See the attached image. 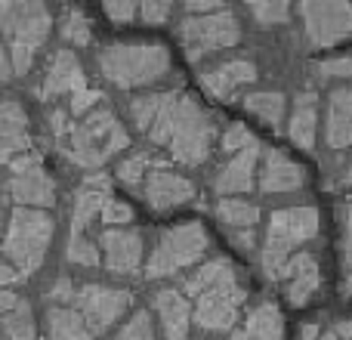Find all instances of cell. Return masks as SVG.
<instances>
[{
    "instance_id": "1",
    "label": "cell",
    "mask_w": 352,
    "mask_h": 340,
    "mask_svg": "<svg viewBox=\"0 0 352 340\" xmlns=\"http://www.w3.org/2000/svg\"><path fill=\"white\" fill-rule=\"evenodd\" d=\"M148 140L158 146H170L173 158L186 167H198L207 161L213 146V118L198 105V99L188 93L170 90L164 93V105H161L158 118H155Z\"/></svg>"
},
{
    "instance_id": "2",
    "label": "cell",
    "mask_w": 352,
    "mask_h": 340,
    "mask_svg": "<svg viewBox=\"0 0 352 340\" xmlns=\"http://www.w3.org/2000/svg\"><path fill=\"white\" fill-rule=\"evenodd\" d=\"M59 152L78 167H102L109 158L130 146V136L124 124L111 109H93L80 121H68L65 111L50 115Z\"/></svg>"
},
{
    "instance_id": "3",
    "label": "cell",
    "mask_w": 352,
    "mask_h": 340,
    "mask_svg": "<svg viewBox=\"0 0 352 340\" xmlns=\"http://www.w3.org/2000/svg\"><path fill=\"white\" fill-rule=\"evenodd\" d=\"M186 294L195 297L192 319L198 322V328L223 334L232 331L238 322V312L244 304V288L238 285L235 269L229 266V260H210L186 281Z\"/></svg>"
},
{
    "instance_id": "4",
    "label": "cell",
    "mask_w": 352,
    "mask_h": 340,
    "mask_svg": "<svg viewBox=\"0 0 352 340\" xmlns=\"http://www.w3.org/2000/svg\"><path fill=\"white\" fill-rule=\"evenodd\" d=\"M53 31V16L43 3H0V37L10 53L12 74H25Z\"/></svg>"
},
{
    "instance_id": "5",
    "label": "cell",
    "mask_w": 352,
    "mask_h": 340,
    "mask_svg": "<svg viewBox=\"0 0 352 340\" xmlns=\"http://www.w3.org/2000/svg\"><path fill=\"white\" fill-rule=\"evenodd\" d=\"M56 223L47 211L34 207H16L3 235V257L22 279L34 275L47 260V251L53 244Z\"/></svg>"
},
{
    "instance_id": "6",
    "label": "cell",
    "mask_w": 352,
    "mask_h": 340,
    "mask_svg": "<svg viewBox=\"0 0 352 340\" xmlns=\"http://www.w3.org/2000/svg\"><path fill=\"white\" fill-rule=\"evenodd\" d=\"M170 68V53L161 43H109L99 50V72L115 87H146Z\"/></svg>"
},
{
    "instance_id": "7",
    "label": "cell",
    "mask_w": 352,
    "mask_h": 340,
    "mask_svg": "<svg viewBox=\"0 0 352 340\" xmlns=\"http://www.w3.org/2000/svg\"><path fill=\"white\" fill-rule=\"evenodd\" d=\"M318 232V211L316 207H285L275 211L269 220L266 244H263V273L266 279L281 281V273L297 254L300 244L312 242Z\"/></svg>"
},
{
    "instance_id": "8",
    "label": "cell",
    "mask_w": 352,
    "mask_h": 340,
    "mask_svg": "<svg viewBox=\"0 0 352 340\" xmlns=\"http://www.w3.org/2000/svg\"><path fill=\"white\" fill-rule=\"evenodd\" d=\"M207 229L201 223H182L173 226V229L161 232L158 244L152 248L146 263V275L148 279H167V275H176L179 269L192 266L204 257L207 251Z\"/></svg>"
},
{
    "instance_id": "9",
    "label": "cell",
    "mask_w": 352,
    "mask_h": 340,
    "mask_svg": "<svg viewBox=\"0 0 352 340\" xmlns=\"http://www.w3.org/2000/svg\"><path fill=\"white\" fill-rule=\"evenodd\" d=\"M133 304V294L124 288H105V285H72L68 304L80 319L87 322L90 334H105Z\"/></svg>"
},
{
    "instance_id": "10",
    "label": "cell",
    "mask_w": 352,
    "mask_h": 340,
    "mask_svg": "<svg viewBox=\"0 0 352 340\" xmlns=\"http://www.w3.org/2000/svg\"><path fill=\"white\" fill-rule=\"evenodd\" d=\"M179 37L182 47H186V56L192 62H198L207 53L235 47L241 41V22H238L235 12L223 6L219 12H210V16H188L179 25Z\"/></svg>"
},
{
    "instance_id": "11",
    "label": "cell",
    "mask_w": 352,
    "mask_h": 340,
    "mask_svg": "<svg viewBox=\"0 0 352 340\" xmlns=\"http://www.w3.org/2000/svg\"><path fill=\"white\" fill-rule=\"evenodd\" d=\"M10 195L19 207H34L47 211L56 204V180L47 173L41 155H19L10 161Z\"/></svg>"
},
{
    "instance_id": "12",
    "label": "cell",
    "mask_w": 352,
    "mask_h": 340,
    "mask_svg": "<svg viewBox=\"0 0 352 340\" xmlns=\"http://www.w3.org/2000/svg\"><path fill=\"white\" fill-rule=\"evenodd\" d=\"M303 28L312 47H334L352 37V3H318L306 0L300 3Z\"/></svg>"
},
{
    "instance_id": "13",
    "label": "cell",
    "mask_w": 352,
    "mask_h": 340,
    "mask_svg": "<svg viewBox=\"0 0 352 340\" xmlns=\"http://www.w3.org/2000/svg\"><path fill=\"white\" fill-rule=\"evenodd\" d=\"M142 195H146L148 207H152L155 213H167L179 204H188V201L195 198V186H192V180L173 173V170H167L164 164H158L146 173Z\"/></svg>"
},
{
    "instance_id": "14",
    "label": "cell",
    "mask_w": 352,
    "mask_h": 340,
    "mask_svg": "<svg viewBox=\"0 0 352 340\" xmlns=\"http://www.w3.org/2000/svg\"><path fill=\"white\" fill-rule=\"evenodd\" d=\"M99 248L105 269L115 275H133L142 263V235L133 229H105Z\"/></svg>"
},
{
    "instance_id": "15",
    "label": "cell",
    "mask_w": 352,
    "mask_h": 340,
    "mask_svg": "<svg viewBox=\"0 0 352 340\" xmlns=\"http://www.w3.org/2000/svg\"><path fill=\"white\" fill-rule=\"evenodd\" d=\"M87 90V78H84V68H80V59L72 53V50H56L50 56V65L47 74H43L41 87H37V96L41 99H53L62 96V93H80Z\"/></svg>"
},
{
    "instance_id": "16",
    "label": "cell",
    "mask_w": 352,
    "mask_h": 340,
    "mask_svg": "<svg viewBox=\"0 0 352 340\" xmlns=\"http://www.w3.org/2000/svg\"><path fill=\"white\" fill-rule=\"evenodd\" d=\"M111 201V182L105 173L87 176L80 182V189L74 192V204H72V238L84 235L90 229V223L96 217H102L105 204Z\"/></svg>"
},
{
    "instance_id": "17",
    "label": "cell",
    "mask_w": 352,
    "mask_h": 340,
    "mask_svg": "<svg viewBox=\"0 0 352 340\" xmlns=\"http://www.w3.org/2000/svg\"><path fill=\"white\" fill-rule=\"evenodd\" d=\"M31 149L28 115L19 103L0 99V164H10L12 158L25 155Z\"/></svg>"
},
{
    "instance_id": "18",
    "label": "cell",
    "mask_w": 352,
    "mask_h": 340,
    "mask_svg": "<svg viewBox=\"0 0 352 340\" xmlns=\"http://www.w3.org/2000/svg\"><path fill=\"white\" fill-rule=\"evenodd\" d=\"M281 281H287V300L294 306H303L312 300V294L322 285V273H318V260L312 254H294L291 263L281 273Z\"/></svg>"
},
{
    "instance_id": "19",
    "label": "cell",
    "mask_w": 352,
    "mask_h": 340,
    "mask_svg": "<svg viewBox=\"0 0 352 340\" xmlns=\"http://www.w3.org/2000/svg\"><path fill=\"white\" fill-rule=\"evenodd\" d=\"M155 310L161 319V331L167 340H188V328H192V304L186 294L173 291H158L155 294Z\"/></svg>"
},
{
    "instance_id": "20",
    "label": "cell",
    "mask_w": 352,
    "mask_h": 340,
    "mask_svg": "<svg viewBox=\"0 0 352 340\" xmlns=\"http://www.w3.org/2000/svg\"><path fill=\"white\" fill-rule=\"evenodd\" d=\"M0 325H3L6 340H34L37 325L31 304L19 297L12 288H0Z\"/></svg>"
},
{
    "instance_id": "21",
    "label": "cell",
    "mask_w": 352,
    "mask_h": 340,
    "mask_svg": "<svg viewBox=\"0 0 352 340\" xmlns=\"http://www.w3.org/2000/svg\"><path fill=\"white\" fill-rule=\"evenodd\" d=\"M256 81V68L254 62L248 59H232V62H223L217 65L213 72H204L201 74V87L207 93H213L217 99H232V93L244 84H254Z\"/></svg>"
},
{
    "instance_id": "22",
    "label": "cell",
    "mask_w": 352,
    "mask_h": 340,
    "mask_svg": "<svg viewBox=\"0 0 352 340\" xmlns=\"http://www.w3.org/2000/svg\"><path fill=\"white\" fill-rule=\"evenodd\" d=\"M306 182V170L291 161L285 152H266V161H263L260 170V189L263 192H297Z\"/></svg>"
},
{
    "instance_id": "23",
    "label": "cell",
    "mask_w": 352,
    "mask_h": 340,
    "mask_svg": "<svg viewBox=\"0 0 352 340\" xmlns=\"http://www.w3.org/2000/svg\"><path fill=\"white\" fill-rule=\"evenodd\" d=\"M256 155H260V146H248L241 152L232 155L229 164H223V170L217 173L213 180V189L219 195H235V192H250L254 189V164H256Z\"/></svg>"
},
{
    "instance_id": "24",
    "label": "cell",
    "mask_w": 352,
    "mask_h": 340,
    "mask_svg": "<svg viewBox=\"0 0 352 340\" xmlns=\"http://www.w3.org/2000/svg\"><path fill=\"white\" fill-rule=\"evenodd\" d=\"M235 340H285V319L275 304H260L248 312Z\"/></svg>"
},
{
    "instance_id": "25",
    "label": "cell",
    "mask_w": 352,
    "mask_h": 340,
    "mask_svg": "<svg viewBox=\"0 0 352 340\" xmlns=\"http://www.w3.org/2000/svg\"><path fill=\"white\" fill-rule=\"evenodd\" d=\"M328 146H352V90H334L328 99Z\"/></svg>"
},
{
    "instance_id": "26",
    "label": "cell",
    "mask_w": 352,
    "mask_h": 340,
    "mask_svg": "<svg viewBox=\"0 0 352 340\" xmlns=\"http://www.w3.org/2000/svg\"><path fill=\"white\" fill-rule=\"evenodd\" d=\"M316 124H318V96L312 90L300 93L297 103H294V115H291V124H287V134L291 140L297 142L300 149L309 152L316 146Z\"/></svg>"
},
{
    "instance_id": "27",
    "label": "cell",
    "mask_w": 352,
    "mask_h": 340,
    "mask_svg": "<svg viewBox=\"0 0 352 340\" xmlns=\"http://www.w3.org/2000/svg\"><path fill=\"white\" fill-rule=\"evenodd\" d=\"M47 340H93V334L72 306L53 304L47 310Z\"/></svg>"
},
{
    "instance_id": "28",
    "label": "cell",
    "mask_w": 352,
    "mask_h": 340,
    "mask_svg": "<svg viewBox=\"0 0 352 340\" xmlns=\"http://www.w3.org/2000/svg\"><path fill=\"white\" fill-rule=\"evenodd\" d=\"M217 217L223 220V226H229V229L248 232L250 226L256 223L260 211H256L254 204H248V201H241V198H223L217 204Z\"/></svg>"
},
{
    "instance_id": "29",
    "label": "cell",
    "mask_w": 352,
    "mask_h": 340,
    "mask_svg": "<svg viewBox=\"0 0 352 340\" xmlns=\"http://www.w3.org/2000/svg\"><path fill=\"white\" fill-rule=\"evenodd\" d=\"M244 109L254 111L260 121L272 124V127H278L281 118H285V96L275 90H263V93H250L248 99H244Z\"/></svg>"
},
{
    "instance_id": "30",
    "label": "cell",
    "mask_w": 352,
    "mask_h": 340,
    "mask_svg": "<svg viewBox=\"0 0 352 340\" xmlns=\"http://www.w3.org/2000/svg\"><path fill=\"white\" fill-rule=\"evenodd\" d=\"M158 164H161V161L152 158L148 152H133V155H127V158L118 164V180H121L127 189H142L146 173L152 167H158Z\"/></svg>"
},
{
    "instance_id": "31",
    "label": "cell",
    "mask_w": 352,
    "mask_h": 340,
    "mask_svg": "<svg viewBox=\"0 0 352 340\" xmlns=\"http://www.w3.org/2000/svg\"><path fill=\"white\" fill-rule=\"evenodd\" d=\"M59 31H62V37H65L68 43H74V47H87L90 37H93V22H90V16H87L84 10L68 6L65 16H62Z\"/></svg>"
},
{
    "instance_id": "32",
    "label": "cell",
    "mask_w": 352,
    "mask_h": 340,
    "mask_svg": "<svg viewBox=\"0 0 352 340\" xmlns=\"http://www.w3.org/2000/svg\"><path fill=\"white\" fill-rule=\"evenodd\" d=\"M161 105H164V93H146V96L133 99V103H130V118H133L136 130L148 134L155 118H158V111H161Z\"/></svg>"
},
{
    "instance_id": "33",
    "label": "cell",
    "mask_w": 352,
    "mask_h": 340,
    "mask_svg": "<svg viewBox=\"0 0 352 340\" xmlns=\"http://www.w3.org/2000/svg\"><path fill=\"white\" fill-rule=\"evenodd\" d=\"M115 340H155V325L146 310H136L127 322L118 328Z\"/></svg>"
},
{
    "instance_id": "34",
    "label": "cell",
    "mask_w": 352,
    "mask_h": 340,
    "mask_svg": "<svg viewBox=\"0 0 352 340\" xmlns=\"http://www.w3.org/2000/svg\"><path fill=\"white\" fill-rule=\"evenodd\" d=\"M65 257L72 263H78V266H99V263H102V254H99V248L87 235H78V238L68 235Z\"/></svg>"
},
{
    "instance_id": "35",
    "label": "cell",
    "mask_w": 352,
    "mask_h": 340,
    "mask_svg": "<svg viewBox=\"0 0 352 340\" xmlns=\"http://www.w3.org/2000/svg\"><path fill=\"white\" fill-rule=\"evenodd\" d=\"M250 12L260 25H281L291 16V6L287 3H275V0H254L250 3Z\"/></svg>"
},
{
    "instance_id": "36",
    "label": "cell",
    "mask_w": 352,
    "mask_h": 340,
    "mask_svg": "<svg viewBox=\"0 0 352 340\" xmlns=\"http://www.w3.org/2000/svg\"><path fill=\"white\" fill-rule=\"evenodd\" d=\"M254 136H250V130L244 127V124H232L229 130H226V136H223V149L226 152H241V149H248V146H254Z\"/></svg>"
},
{
    "instance_id": "37",
    "label": "cell",
    "mask_w": 352,
    "mask_h": 340,
    "mask_svg": "<svg viewBox=\"0 0 352 340\" xmlns=\"http://www.w3.org/2000/svg\"><path fill=\"white\" fill-rule=\"evenodd\" d=\"M170 10L173 6L170 3H164V0H146V3H140V16H142V22L146 25H164L167 19H170Z\"/></svg>"
},
{
    "instance_id": "38",
    "label": "cell",
    "mask_w": 352,
    "mask_h": 340,
    "mask_svg": "<svg viewBox=\"0 0 352 340\" xmlns=\"http://www.w3.org/2000/svg\"><path fill=\"white\" fill-rule=\"evenodd\" d=\"M136 12H140V3H133V0H109L105 3V16L111 22H133Z\"/></svg>"
},
{
    "instance_id": "39",
    "label": "cell",
    "mask_w": 352,
    "mask_h": 340,
    "mask_svg": "<svg viewBox=\"0 0 352 340\" xmlns=\"http://www.w3.org/2000/svg\"><path fill=\"white\" fill-rule=\"evenodd\" d=\"M99 103H102V93L87 87V90H80V93H74V96H72L68 111H72V115H90L93 105H99Z\"/></svg>"
},
{
    "instance_id": "40",
    "label": "cell",
    "mask_w": 352,
    "mask_h": 340,
    "mask_svg": "<svg viewBox=\"0 0 352 340\" xmlns=\"http://www.w3.org/2000/svg\"><path fill=\"white\" fill-rule=\"evenodd\" d=\"M318 74H322V78H349L352 74V59L349 56H337V59L318 62Z\"/></svg>"
},
{
    "instance_id": "41",
    "label": "cell",
    "mask_w": 352,
    "mask_h": 340,
    "mask_svg": "<svg viewBox=\"0 0 352 340\" xmlns=\"http://www.w3.org/2000/svg\"><path fill=\"white\" fill-rule=\"evenodd\" d=\"M102 220L109 226H121V223H130V220H133V211H130V204H124V201H115L111 198L109 204H105V211H102Z\"/></svg>"
},
{
    "instance_id": "42",
    "label": "cell",
    "mask_w": 352,
    "mask_h": 340,
    "mask_svg": "<svg viewBox=\"0 0 352 340\" xmlns=\"http://www.w3.org/2000/svg\"><path fill=\"white\" fill-rule=\"evenodd\" d=\"M19 281H22V275H19L6 260L0 263V288H12V285H19Z\"/></svg>"
},
{
    "instance_id": "43",
    "label": "cell",
    "mask_w": 352,
    "mask_h": 340,
    "mask_svg": "<svg viewBox=\"0 0 352 340\" xmlns=\"http://www.w3.org/2000/svg\"><path fill=\"white\" fill-rule=\"evenodd\" d=\"M188 12H207L210 16V10H223V3H217V0H192V3H186Z\"/></svg>"
},
{
    "instance_id": "44",
    "label": "cell",
    "mask_w": 352,
    "mask_h": 340,
    "mask_svg": "<svg viewBox=\"0 0 352 340\" xmlns=\"http://www.w3.org/2000/svg\"><path fill=\"white\" fill-rule=\"evenodd\" d=\"M10 78H12L10 53H6V43H3V37H0V84H3V81H10Z\"/></svg>"
},
{
    "instance_id": "45",
    "label": "cell",
    "mask_w": 352,
    "mask_h": 340,
    "mask_svg": "<svg viewBox=\"0 0 352 340\" xmlns=\"http://www.w3.org/2000/svg\"><path fill=\"white\" fill-rule=\"evenodd\" d=\"M343 260L352 269V217L346 220V232H343Z\"/></svg>"
},
{
    "instance_id": "46",
    "label": "cell",
    "mask_w": 352,
    "mask_h": 340,
    "mask_svg": "<svg viewBox=\"0 0 352 340\" xmlns=\"http://www.w3.org/2000/svg\"><path fill=\"white\" fill-rule=\"evenodd\" d=\"M318 334H322L318 325H306V328H300V340H318Z\"/></svg>"
},
{
    "instance_id": "47",
    "label": "cell",
    "mask_w": 352,
    "mask_h": 340,
    "mask_svg": "<svg viewBox=\"0 0 352 340\" xmlns=\"http://www.w3.org/2000/svg\"><path fill=\"white\" fill-rule=\"evenodd\" d=\"M340 340H352V319H346V322H340L337 325V331H334Z\"/></svg>"
},
{
    "instance_id": "48",
    "label": "cell",
    "mask_w": 352,
    "mask_h": 340,
    "mask_svg": "<svg viewBox=\"0 0 352 340\" xmlns=\"http://www.w3.org/2000/svg\"><path fill=\"white\" fill-rule=\"evenodd\" d=\"M343 294H346V297H352V275L346 281H343Z\"/></svg>"
},
{
    "instance_id": "49",
    "label": "cell",
    "mask_w": 352,
    "mask_h": 340,
    "mask_svg": "<svg viewBox=\"0 0 352 340\" xmlns=\"http://www.w3.org/2000/svg\"><path fill=\"white\" fill-rule=\"evenodd\" d=\"M318 340H340L334 334V331H322V334H318Z\"/></svg>"
},
{
    "instance_id": "50",
    "label": "cell",
    "mask_w": 352,
    "mask_h": 340,
    "mask_svg": "<svg viewBox=\"0 0 352 340\" xmlns=\"http://www.w3.org/2000/svg\"><path fill=\"white\" fill-rule=\"evenodd\" d=\"M0 235H3V211H0Z\"/></svg>"
},
{
    "instance_id": "51",
    "label": "cell",
    "mask_w": 352,
    "mask_h": 340,
    "mask_svg": "<svg viewBox=\"0 0 352 340\" xmlns=\"http://www.w3.org/2000/svg\"><path fill=\"white\" fill-rule=\"evenodd\" d=\"M349 217H352V204H349Z\"/></svg>"
}]
</instances>
